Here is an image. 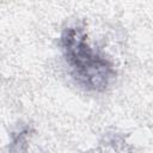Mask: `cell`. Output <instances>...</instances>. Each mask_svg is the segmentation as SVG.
<instances>
[{"label":"cell","instance_id":"obj_1","mask_svg":"<svg viewBox=\"0 0 153 153\" xmlns=\"http://www.w3.org/2000/svg\"><path fill=\"white\" fill-rule=\"evenodd\" d=\"M60 44L74 80L81 87L92 92H104L115 82L117 76L115 65L90 44L82 27L63 29Z\"/></svg>","mask_w":153,"mask_h":153},{"label":"cell","instance_id":"obj_2","mask_svg":"<svg viewBox=\"0 0 153 153\" xmlns=\"http://www.w3.org/2000/svg\"><path fill=\"white\" fill-rule=\"evenodd\" d=\"M33 129L30 126L22 127L11 134L8 145V153H25L29 146L30 137L32 136Z\"/></svg>","mask_w":153,"mask_h":153}]
</instances>
